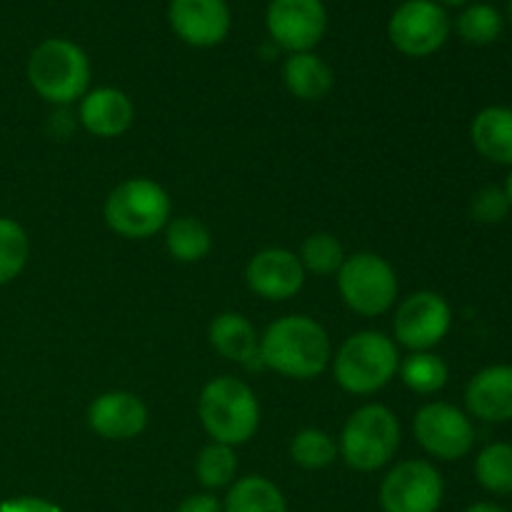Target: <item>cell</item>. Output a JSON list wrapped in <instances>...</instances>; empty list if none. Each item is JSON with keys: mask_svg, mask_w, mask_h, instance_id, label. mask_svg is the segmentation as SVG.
Wrapping results in <instances>:
<instances>
[{"mask_svg": "<svg viewBox=\"0 0 512 512\" xmlns=\"http://www.w3.org/2000/svg\"><path fill=\"white\" fill-rule=\"evenodd\" d=\"M168 23L183 43L193 48H215L233 25L225 0H170Z\"/></svg>", "mask_w": 512, "mask_h": 512, "instance_id": "cell-13", "label": "cell"}, {"mask_svg": "<svg viewBox=\"0 0 512 512\" xmlns=\"http://www.w3.org/2000/svg\"><path fill=\"white\" fill-rule=\"evenodd\" d=\"M175 512H223V503L213 493H193L178 505Z\"/></svg>", "mask_w": 512, "mask_h": 512, "instance_id": "cell-32", "label": "cell"}, {"mask_svg": "<svg viewBox=\"0 0 512 512\" xmlns=\"http://www.w3.org/2000/svg\"><path fill=\"white\" fill-rule=\"evenodd\" d=\"M465 512H508V510L500 508L498 503H488V500H483V503H473L470 508H465Z\"/></svg>", "mask_w": 512, "mask_h": 512, "instance_id": "cell-33", "label": "cell"}, {"mask_svg": "<svg viewBox=\"0 0 512 512\" xmlns=\"http://www.w3.org/2000/svg\"><path fill=\"white\" fill-rule=\"evenodd\" d=\"M290 458L303 470H323L338 458V443L320 428H305L290 443Z\"/></svg>", "mask_w": 512, "mask_h": 512, "instance_id": "cell-29", "label": "cell"}, {"mask_svg": "<svg viewBox=\"0 0 512 512\" xmlns=\"http://www.w3.org/2000/svg\"><path fill=\"white\" fill-rule=\"evenodd\" d=\"M283 83L293 98L315 103L333 90L335 75L333 68L310 50V53L288 55L283 65Z\"/></svg>", "mask_w": 512, "mask_h": 512, "instance_id": "cell-20", "label": "cell"}, {"mask_svg": "<svg viewBox=\"0 0 512 512\" xmlns=\"http://www.w3.org/2000/svg\"><path fill=\"white\" fill-rule=\"evenodd\" d=\"M453 328V310L448 300L433 290H418L398 303L393 318L395 343L410 353H425L445 340Z\"/></svg>", "mask_w": 512, "mask_h": 512, "instance_id": "cell-10", "label": "cell"}, {"mask_svg": "<svg viewBox=\"0 0 512 512\" xmlns=\"http://www.w3.org/2000/svg\"><path fill=\"white\" fill-rule=\"evenodd\" d=\"M400 448V423L390 408L368 403L343 425L338 455L358 473H375L395 458Z\"/></svg>", "mask_w": 512, "mask_h": 512, "instance_id": "cell-6", "label": "cell"}, {"mask_svg": "<svg viewBox=\"0 0 512 512\" xmlns=\"http://www.w3.org/2000/svg\"><path fill=\"white\" fill-rule=\"evenodd\" d=\"M450 15L435 0H405L388 20V38L408 58L435 55L450 38Z\"/></svg>", "mask_w": 512, "mask_h": 512, "instance_id": "cell-8", "label": "cell"}, {"mask_svg": "<svg viewBox=\"0 0 512 512\" xmlns=\"http://www.w3.org/2000/svg\"><path fill=\"white\" fill-rule=\"evenodd\" d=\"M210 345L225 360L243 365V368H263L260 363V335L245 315L220 313L210 323Z\"/></svg>", "mask_w": 512, "mask_h": 512, "instance_id": "cell-18", "label": "cell"}, {"mask_svg": "<svg viewBox=\"0 0 512 512\" xmlns=\"http://www.w3.org/2000/svg\"><path fill=\"white\" fill-rule=\"evenodd\" d=\"M305 275L308 273L293 250L265 248L250 258L245 268V283L263 300L283 303L303 290Z\"/></svg>", "mask_w": 512, "mask_h": 512, "instance_id": "cell-14", "label": "cell"}, {"mask_svg": "<svg viewBox=\"0 0 512 512\" xmlns=\"http://www.w3.org/2000/svg\"><path fill=\"white\" fill-rule=\"evenodd\" d=\"M470 140L485 160L512 168V108L490 105L470 123Z\"/></svg>", "mask_w": 512, "mask_h": 512, "instance_id": "cell-19", "label": "cell"}, {"mask_svg": "<svg viewBox=\"0 0 512 512\" xmlns=\"http://www.w3.org/2000/svg\"><path fill=\"white\" fill-rule=\"evenodd\" d=\"M475 480L490 495H512V445H485L475 458Z\"/></svg>", "mask_w": 512, "mask_h": 512, "instance_id": "cell-24", "label": "cell"}, {"mask_svg": "<svg viewBox=\"0 0 512 512\" xmlns=\"http://www.w3.org/2000/svg\"><path fill=\"white\" fill-rule=\"evenodd\" d=\"M505 193H508V200H510V208H512V170H510V175H508V180H505Z\"/></svg>", "mask_w": 512, "mask_h": 512, "instance_id": "cell-35", "label": "cell"}, {"mask_svg": "<svg viewBox=\"0 0 512 512\" xmlns=\"http://www.w3.org/2000/svg\"><path fill=\"white\" fill-rule=\"evenodd\" d=\"M440 5H450V8H458V5H468L470 0H435Z\"/></svg>", "mask_w": 512, "mask_h": 512, "instance_id": "cell-34", "label": "cell"}, {"mask_svg": "<svg viewBox=\"0 0 512 512\" xmlns=\"http://www.w3.org/2000/svg\"><path fill=\"white\" fill-rule=\"evenodd\" d=\"M0 512H65V510L45 498L23 495V498H13V500H5V503H0Z\"/></svg>", "mask_w": 512, "mask_h": 512, "instance_id": "cell-31", "label": "cell"}, {"mask_svg": "<svg viewBox=\"0 0 512 512\" xmlns=\"http://www.w3.org/2000/svg\"><path fill=\"white\" fill-rule=\"evenodd\" d=\"M165 248L178 263H200L213 250V235L198 218H170L165 225Z\"/></svg>", "mask_w": 512, "mask_h": 512, "instance_id": "cell-22", "label": "cell"}, {"mask_svg": "<svg viewBox=\"0 0 512 512\" xmlns=\"http://www.w3.org/2000/svg\"><path fill=\"white\" fill-rule=\"evenodd\" d=\"M78 118L95 138H118L133 125L135 105L123 90L95 88L80 98Z\"/></svg>", "mask_w": 512, "mask_h": 512, "instance_id": "cell-17", "label": "cell"}, {"mask_svg": "<svg viewBox=\"0 0 512 512\" xmlns=\"http://www.w3.org/2000/svg\"><path fill=\"white\" fill-rule=\"evenodd\" d=\"M398 375L405 388L413 393L435 395L448 385L450 368L440 355L425 350V353H410L408 358L400 360Z\"/></svg>", "mask_w": 512, "mask_h": 512, "instance_id": "cell-23", "label": "cell"}, {"mask_svg": "<svg viewBox=\"0 0 512 512\" xmlns=\"http://www.w3.org/2000/svg\"><path fill=\"white\" fill-rule=\"evenodd\" d=\"M103 218L113 233L128 240H148L165 230L173 218V203L160 183L150 178H128L110 190Z\"/></svg>", "mask_w": 512, "mask_h": 512, "instance_id": "cell-5", "label": "cell"}, {"mask_svg": "<svg viewBox=\"0 0 512 512\" xmlns=\"http://www.w3.org/2000/svg\"><path fill=\"white\" fill-rule=\"evenodd\" d=\"M28 83L53 105H70L90 90V60L78 43L48 38L28 58Z\"/></svg>", "mask_w": 512, "mask_h": 512, "instance_id": "cell-4", "label": "cell"}, {"mask_svg": "<svg viewBox=\"0 0 512 512\" xmlns=\"http://www.w3.org/2000/svg\"><path fill=\"white\" fill-rule=\"evenodd\" d=\"M88 425L98 438L125 443V440L138 438L148 428V408L135 393L110 390L90 403Z\"/></svg>", "mask_w": 512, "mask_h": 512, "instance_id": "cell-15", "label": "cell"}, {"mask_svg": "<svg viewBox=\"0 0 512 512\" xmlns=\"http://www.w3.org/2000/svg\"><path fill=\"white\" fill-rule=\"evenodd\" d=\"M333 363L335 383L350 395H373L398 375V343L380 330H360L338 348Z\"/></svg>", "mask_w": 512, "mask_h": 512, "instance_id": "cell-3", "label": "cell"}, {"mask_svg": "<svg viewBox=\"0 0 512 512\" xmlns=\"http://www.w3.org/2000/svg\"><path fill=\"white\" fill-rule=\"evenodd\" d=\"M265 25L278 48L310 53L328 30V10L323 0H270Z\"/></svg>", "mask_w": 512, "mask_h": 512, "instance_id": "cell-12", "label": "cell"}, {"mask_svg": "<svg viewBox=\"0 0 512 512\" xmlns=\"http://www.w3.org/2000/svg\"><path fill=\"white\" fill-rule=\"evenodd\" d=\"M465 405L470 418L483 423H510L512 365H490L478 370L465 388Z\"/></svg>", "mask_w": 512, "mask_h": 512, "instance_id": "cell-16", "label": "cell"}, {"mask_svg": "<svg viewBox=\"0 0 512 512\" xmlns=\"http://www.w3.org/2000/svg\"><path fill=\"white\" fill-rule=\"evenodd\" d=\"M508 15H510V23H512V0H510V5H508Z\"/></svg>", "mask_w": 512, "mask_h": 512, "instance_id": "cell-36", "label": "cell"}, {"mask_svg": "<svg viewBox=\"0 0 512 512\" xmlns=\"http://www.w3.org/2000/svg\"><path fill=\"white\" fill-rule=\"evenodd\" d=\"M413 433L430 458L445 463L463 460L475 445V425L470 415L458 405L440 403V400L423 405L415 413Z\"/></svg>", "mask_w": 512, "mask_h": 512, "instance_id": "cell-9", "label": "cell"}, {"mask_svg": "<svg viewBox=\"0 0 512 512\" xmlns=\"http://www.w3.org/2000/svg\"><path fill=\"white\" fill-rule=\"evenodd\" d=\"M30 258V240L23 225L0 215V285H8L25 270Z\"/></svg>", "mask_w": 512, "mask_h": 512, "instance_id": "cell-26", "label": "cell"}, {"mask_svg": "<svg viewBox=\"0 0 512 512\" xmlns=\"http://www.w3.org/2000/svg\"><path fill=\"white\" fill-rule=\"evenodd\" d=\"M223 512H288L285 495L273 480L263 475H248L230 485Z\"/></svg>", "mask_w": 512, "mask_h": 512, "instance_id": "cell-21", "label": "cell"}, {"mask_svg": "<svg viewBox=\"0 0 512 512\" xmlns=\"http://www.w3.org/2000/svg\"><path fill=\"white\" fill-rule=\"evenodd\" d=\"M305 273H313L325 278V275H338V270L345 263V250L335 235L330 233H313L303 240L298 253Z\"/></svg>", "mask_w": 512, "mask_h": 512, "instance_id": "cell-27", "label": "cell"}, {"mask_svg": "<svg viewBox=\"0 0 512 512\" xmlns=\"http://www.w3.org/2000/svg\"><path fill=\"white\" fill-rule=\"evenodd\" d=\"M445 483L428 460H403L380 483L383 512H438L443 505Z\"/></svg>", "mask_w": 512, "mask_h": 512, "instance_id": "cell-11", "label": "cell"}, {"mask_svg": "<svg viewBox=\"0 0 512 512\" xmlns=\"http://www.w3.org/2000/svg\"><path fill=\"white\" fill-rule=\"evenodd\" d=\"M330 360L328 333L308 315H285L260 335V363L283 378L315 380L328 370Z\"/></svg>", "mask_w": 512, "mask_h": 512, "instance_id": "cell-1", "label": "cell"}, {"mask_svg": "<svg viewBox=\"0 0 512 512\" xmlns=\"http://www.w3.org/2000/svg\"><path fill=\"white\" fill-rule=\"evenodd\" d=\"M512 213L510 200L505 188L500 185H485V188L475 190L473 200H470V215L475 223L480 225H498Z\"/></svg>", "mask_w": 512, "mask_h": 512, "instance_id": "cell-30", "label": "cell"}, {"mask_svg": "<svg viewBox=\"0 0 512 512\" xmlns=\"http://www.w3.org/2000/svg\"><path fill=\"white\" fill-rule=\"evenodd\" d=\"M198 418L213 443L238 448L260 428V403L248 383L220 375L205 383L198 398Z\"/></svg>", "mask_w": 512, "mask_h": 512, "instance_id": "cell-2", "label": "cell"}, {"mask_svg": "<svg viewBox=\"0 0 512 512\" xmlns=\"http://www.w3.org/2000/svg\"><path fill=\"white\" fill-rule=\"evenodd\" d=\"M235 473H238V455H235V448H230V445L210 440L198 453L195 475H198V483L205 490L230 488L235 483Z\"/></svg>", "mask_w": 512, "mask_h": 512, "instance_id": "cell-25", "label": "cell"}, {"mask_svg": "<svg viewBox=\"0 0 512 512\" xmlns=\"http://www.w3.org/2000/svg\"><path fill=\"white\" fill-rule=\"evenodd\" d=\"M338 290L343 303L363 318H378L395 308L398 275L378 253L348 255L338 270Z\"/></svg>", "mask_w": 512, "mask_h": 512, "instance_id": "cell-7", "label": "cell"}, {"mask_svg": "<svg viewBox=\"0 0 512 512\" xmlns=\"http://www.w3.org/2000/svg\"><path fill=\"white\" fill-rule=\"evenodd\" d=\"M455 30L470 45H490L503 33V15L490 3H473L458 15Z\"/></svg>", "mask_w": 512, "mask_h": 512, "instance_id": "cell-28", "label": "cell"}]
</instances>
